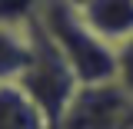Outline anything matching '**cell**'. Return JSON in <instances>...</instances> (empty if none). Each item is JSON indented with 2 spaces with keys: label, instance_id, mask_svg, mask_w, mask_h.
<instances>
[{
  "label": "cell",
  "instance_id": "obj_1",
  "mask_svg": "<svg viewBox=\"0 0 133 129\" xmlns=\"http://www.w3.org/2000/svg\"><path fill=\"white\" fill-rule=\"evenodd\" d=\"M37 23L57 43V50L66 56L80 86L116 80V47L100 40L87 27V20L80 17V7L73 0H43Z\"/></svg>",
  "mask_w": 133,
  "mask_h": 129
},
{
  "label": "cell",
  "instance_id": "obj_2",
  "mask_svg": "<svg viewBox=\"0 0 133 129\" xmlns=\"http://www.w3.org/2000/svg\"><path fill=\"white\" fill-rule=\"evenodd\" d=\"M33 60L27 66V73L20 76V86H23V93L40 106V113L50 119V126L57 129L60 126V119H63L66 106L73 103L77 96V89H80V80H77V73L70 70L66 63V56L57 50V43L50 40L43 27L33 20Z\"/></svg>",
  "mask_w": 133,
  "mask_h": 129
},
{
  "label": "cell",
  "instance_id": "obj_3",
  "mask_svg": "<svg viewBox=\"0 0 133 129\" xmlns=\"http://www.w3.org/2000/svg\"><path fill=\"white\" fill-rule=\"evenodd\" d=\"M57 129H133V96L116 80L80 86Z\"/></svg>",
  "mask_w": 133,
  "mask_h": 129
},
{
  "label": "cell",
  "instance_id": "obj_4",
  "mask_svg": "<svg viewBox=\"0 0 133 129\" xmlns=\"http://www.w3.org/2000/svg\"><path fill=\"white\" fill-rule=\"evenodd\" d=\"M80 17L110 47H120L133 36V0H87L80 7Z\"/></svg>",
  "mask_w": 133,
  "mask_h": 129
},
{
  "label": "cell",
  "instance_id": "obj_5",
  "mask_svg": "<svg viewBox=\"0 0 133 129\" xmlns=\"http://www.w3.org/2000/svg\"><path fill=\"white\" fill-rule=\"evenodd\" d=\"M33 60V27L0 23V83H17Z\"/></svg>",
  "mask_w": 133,
  "mask_h": 129
},
{
  "label": "cell",
  "instance_id": "obj_6",
  "mask_svg": "<svg viewBox=\"0 0 133 129\" xmlns=\"http://www.w3.org/2000/svg\"><path fill=\"white\" fill-rule=\"evenodd\" d=\"M0 129H53L20 83H0Z\"/></svg>",
  "mask_w": 133,
  "mask_h": 129
},
{
  "label": "cell",
  "instance_id": "obj_7",
  "mask_svg": "<svg viewBox=\"0 0 133 129\" xmlns=\"http://www.w3.org/2000/svg\"><path fill=\"white\" fill-rule=\"evenodd\" d=\"M43 0H0V23L10 27H27L40 17Z\"/></svg>",
  "mask_w": 133,
  "mask_h": 129
},
{
  "label": "cell",
  "instance_id": "obj_8",
  "mask_svg": "<svg viewBox=\"0 0 133 129\" xmlns=\"http://www.w3.org/2000/svg\"><path fill=\"white\" fill-rule=\"evenodd\" d=\"M116 83L133 96V36L116 47Z\"/></svg>",
  "mask_w": 133,
  "mask_h": 129
},
{
  "label": "cell",
  "instance_id": "obj_9",
  "mask_svg": "<svg viewBox=\"0 0 133 129\" xmlns=\"http://www.w3.org/2000/svg\"><path fill=\"white\" fill-rule=\"evenodd\" d=\"M73 3H77V7H83V3H87V0H73Z\"/></svg>",
  "mask_w": 133,
  "mask_h": 129
}]
</instances>
